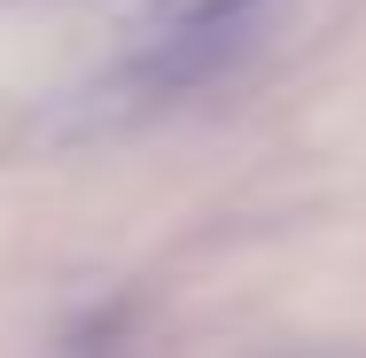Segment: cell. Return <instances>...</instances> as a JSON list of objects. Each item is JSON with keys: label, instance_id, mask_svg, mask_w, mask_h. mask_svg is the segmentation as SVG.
I'll list each match as a JSON object with an SVG mask.
<instances>
[{"label": "cell", "instance_id": "cell-1", "mask_svg": "<svg viewBox=\"0 0 366 358\" xmlns=\"http://www.w3.org/2000/svg\"><path fill=\"white\" fill-rule=\"evenodd\" d=\"M249 0H148V16L172 31V24H226V16H242Z\"/></svg>", "mask_w": 366, "mask_h": 358}]
</instances>
